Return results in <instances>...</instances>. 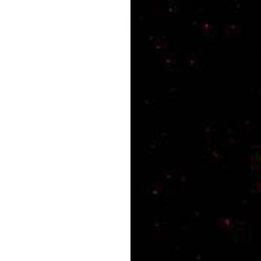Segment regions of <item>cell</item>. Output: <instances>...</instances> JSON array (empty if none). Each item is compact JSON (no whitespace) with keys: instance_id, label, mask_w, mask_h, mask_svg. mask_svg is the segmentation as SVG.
<instances>
[{"instance_id":"obj_1","label":"cell","mask_w":261,"mask_h":261,"mask_svg":"<svg viewBox=\"0 0 261 261\" xmlns=\"http://www.w3.org/2000/svg\"><path fill=\"white\" fill-rule=\"evenodd\" d=\"M260 161H261V155H260Z\"/></svg>"}]
</instances>
